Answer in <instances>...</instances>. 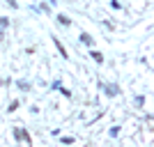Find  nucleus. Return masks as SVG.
Wrapping results in <instances>:
<instances>
[{"label": "nucleus", "instance_id": "7ed1b4c3", "mask_svg": "<svg viewBox=\"0 0 154 147\" xmlns=\"http://www.w3.org/2000/svg\"><path fill=\"white\" fill-rule=\"evenodd\" d=\"M92 58H94V60H97V62H103V58H101V53H97V51H94V53H92Z\"/></svg>", "mask_w": 154, "mask_h": 147}, {"label": "nucleus", "instance_id": "f03ea898", "mask_svg": "<svg viewBox=\"0 0 154 147\" xmlns=\"http://www.w3.org/2000/svg\"><path fill=\"white\" fill-rule=\"evenodd\" d=\"M81 41H83V44H92V37L83 32V35H81Z\"/></svg>", "mask_w": 154, "mask_h": 147}, {"label": "nucleus", "instance_id": "f257e3e1", "mask_svg": "<svg viewBox=\"0 0 154 147\" xmlns=\"http://www.w3.org/2000/svg\"><path fill=\"white\" fill-rule=\"evenodd\" d=\"M58 21H60V23H62V26H69V23H71V21L67 19V16H64V14H60V16H58Z\"/></svg>", "mask_w": 154, "mask_h": 147}]
</instances>
